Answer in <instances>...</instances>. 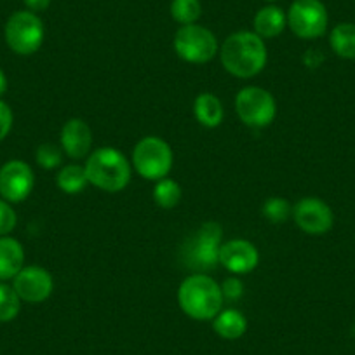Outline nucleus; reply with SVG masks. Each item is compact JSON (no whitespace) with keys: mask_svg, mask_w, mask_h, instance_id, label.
Returning a JSON list of instances; mask_svg holds the SVG:
<instances>
[{"mask_svg":"<svg viewBox=\"0 0 355 355\" xmlns=\"http://www.w3.org/2000/svg\"><path fill=\"white\" fill-rule=\"evenodd\" d=\"M16 227V213L6 200H0V235L11 234Z\"/></svg>","mask_w":355,"mask_h":355,"instance_id":"obj_26","label":"nucleus"},{"mask_svg":"<svg viewBox=\"0 0 355 355\" xmlns=\"http://www.w3.org/2000/svg\"><path fill=\"white\" fill-rule=\"evenodd\" d=\"M23 2H25V6L32 12L46 11V9L51 6V0H23Z\"/></svg>","mask_w":355,"mask_h":355,"instance_id":"obj_29","label":"nucleus"},{"mask_svg":"<svg viewBox=\"0 0 355 355\" xmlns=\"http://www.w3.org/2000/svg\"><path fill=\"white\" fill-rule=\"evenodd\" d=\"M132 166L145 180L159 182L169 174L173 167V150L164 139L146 136L135 146Z\"/></svg>","mask_w":355,"mask_h":355,"instance_id":"obj_4","label":"nucleus"},{"mask_svg":"<svg viewBox=\"0 0 355 355\" xmlns=\"http://www.w3.org/2000/svg\"><path fill=\"white\" fill-rule=\"evenodd\" d=\"M268 2H275V0H268Z\"/></svg>","mask_w":355,"mask_h":355,"instance_id":"obj_31","label":"nucleus"},{"mask_svg":"<svg viewBox=\"0 0 355 355\" xmlns=\"http://www.w3.org/2000/svg\"><path fill=\"white\" fill-rule=\"evenodd\" d=\"M242 289H244V286H242V282L239 281L237 277L227 279V281L223 282V286H221V293H223V298L227 296L228 300H237L239 296L242 295Z\"/></svg>","mask_w":355,"mask_h":355,"instance_id":"obj_28","label":"nucleus"},{"mask_svg":"<svg viewBox=\"0 0 355 355\" xmlns=\"http://www.w3.org/2000/svg\"><path fill=\"white\" fill-rule=\"evenodd\" d=\"M12 128V112L8 103L0 101V141L9 135Z\"/></svg>","mask_w":355,"mask_h":355,"instance_id":"obj_27","label":"nucleus"},{"mask_svg":"<svg viewBox=\"0 0 355 355\" xmlns=\"http://www.w3.org/2000/svg\"><path fill=\"white\" fill-rule=\"evenodd\" d=\"M178 302L183 312L196 320H213L223 306L220 284L209 275H190L178 289Z\"/></svg>","mask_w":355,"mask_h":355,"instance_id":"obj_2","label":"nucleus"},{"mask_svg":"<svg viewBox=\"0 0 355 355\" xmlns=\"http://www.w3.org/2000/svg\"><path fill=\"white\" fill-rule=\"evenodd\" d=\"M37 164L44 169H54V167L60 166L63 162V153L58 148L56 145H51V143H44L37 148L35 153Z\"/></svg>","mask_w":355,"mask_h":355,"instance_id":"obj_25","label":"nucleus"},{"mask_svg":"<svg viewBox=\"0 0 355 355\" xmlns=\"http://www.w3.org/2000/svg\"><path fill=\"white\" fill-rule=\"evenodd\" d=\"M56 182L61 192L68 193V196H75V193L84 192L89 180L84 167L77 166V164H68V166L61 167V171L58 173Z\"/></svg>","mask_w":355,"mask_h":355,"instance_id":"obj_20","label":"nucleus"},{"mask_svg":"<svg viewBox=\"0 0 355 355\" xmlns=\"http://www.w3.org/2000/svg\"><path fill=\"white\" fill-rule=\"evenodd\" d=\"M193 112L204 128H218L223 121V105L211 93H202L196 98Z\"/></svg>","mask_w":355,"mask_h":355,"instance_id":"obj_18","label":"nucleus"},{"mask_svg":"<svg viewBox=\"0 0 355 355\" xmlns=\"http://www.w3.org/2000/svg\"><path fill=\"white\" fill-rule=\"evenodd\" d=\"M289 28L300 39H319L326 33L329 16L320 0H295L288 15Z\"/></svg>","mask_w":355,"mask_h":355,"instance_id":"obj_8","label":"nucleus"},{"mask_svg":"<svg viewBox=\"0 0 355 355\" xmlns=\"http://www.w3.org/2000/svg\"><path fill=\"white\" fill-rule=\"evenodd\" d=\"M263 214L272 223H284L291 214V206L282 197H272L263 204Z\"/></svg>","mask_w":355,"mask_h":355,"instance_id":"obj_24","label":"nucleus"},{"mask_svg":"<svg viewBox=\"0 0 355 355\" xmlns=\"http://www.w3.org/2000/svg\"><path fill=\"white\" fill-rule=\"evenodd\" d=\"M21 300L15 288H9L6 284H0V322H9L16 319L21 309Z\"/></svg>","mask_w":355,"mask_h":355,"instance_id":"obj_23","label":"nucleus"},{"mask_svg":"<svg viewBox=\"0 0 355 355\" xmlns=\"http://www.w3.org/2000/svg\"><path fill=\"white\" fill-rule=\"evenodd\" d=\"M153 199L164 209H173L182 199V187L173 182V180L162 178V180L157 182L155 189H153Z\"/></svg>","mask_w":355,"mask_h":355,"instance_id":"obj_22","label":"nucleus"},{"mask_svg":"<svg viewBox=\"0 0 355 355\" xmlns=\"http://www.w3.org/2000/svg\"><path fill=\"white\" fill-rule=\"evenodd\" d=\"M331 49L345 60H355V25L354 23H340L331 30Z\"/></svg>","mask_w":355,"mask_h":355,"instance_id":"obj_19","label":"nucleus"},{"mask_svg":"<svg viewBox=\"0 0 355 355\" xmlns=\"http://www.w3.org/2000/svg\"><path fill=\"white\" fill-rule=\"evenodd\" d=\"M53 277L42 266H26L15 277V291L28 303L46 302L53 293Z\"/></svg>","mask_w":355,"mask_h":355,"instance_id":"obj_11","label":"nucleus"},{"mask_svg":"<svg viewBox=\"0 0 355 355\" xmlns=\"http://www.w3.org/2000/svg\"><path fill=\"white\" fill-rule=\"evenodd\" d=\"M33 171L23 160H9L0 167V196L8 202H21L32 193Z\"/></svg>","mask_w":355,"mask_h":355,"instance_id":"obj_9","label":"nucleus"},{"mask_svg":"<svg viewBox=\"0 0 355 355\" xmlns=\"http://www.w3.org/2000/svg\"><path fill=\"white\" fill-rule=\"evenodd\" d=\"M93 145L91 129L80 119H70L61 129V150L71 159H82Z\"/></svg>","mask_w":355,"mask_h":355,"instance_id":"obj_14","label":"nucleus"},{"mask_svg":"<svg viewBox=\"0 0 355 355\" xmlns=\"http://www.w3.org/2000/svg\"><path fill=\"white\" fill-rule=\"evenodd\" d=\"M286 25H288V16L281 8H275V6H266L259 9L254 16V33H258L261 39H274L281 35Z\"/></svg>","mask_w":355,"mask_h":355,"instance_id":"obj_16","label":"nucleus"},{"mask_svg":"<svg viewBox=\"0 0 355 355\" xmlns=\"http://www.w3.org/2000/svg\"><path fill=\"white\" fill-rule=\"evenodd\" d=\"M6 42L21 56L37 53L44 42V25L39 16L32 11H18L8 19Z\"/></svg>","mask_w":355,"mask_h":355,"instance_id":"obj_5","label":"nucleus"},{"mask_svg":"<svg viewBox=\"0 0 355 355\" xmlns=\"http://www.w3.org/2000/svg\"><path fill=\"white\" fill-rule=\"evenodd\" d=\"M220 54L225 70L241 78L254 77L266 64L265 42L254 32L232 33L221 46Z\"/></svg>","mask_w":355,"mask_h":355,"instance_id":"obj_1","label":"nucleus"},{"mask_svg":"<svg viewBox=\"0 0 355 355\" xmlns=\"http://www.w3.org/2000/svg\"><path fill=\"white\" fill-rule=\"evenodd\" d=\"M6 89H8V78H6V73L0 70V96L6 93Z\"/></svg>","mask_w":355,"mask_h":355,"instance_id":"obj_30","label":"nucleus"},{"mask_svg":"<svg viewBox=\"0 0 355 355\" xmlns=\"http://www.w3.org/2000/svg\"><path fill=\"white\" fill-rule=\"evenodd\" d=\"M235 108L245 125L251 128H266L274 122L277 114V105L274 96L266 89L249 85L239 91L235 98Z\"/></svg>","mask_w":355,"mask_h":355,"instance_id":"obj_7","label":"nucleus"},{"mask_svg":"<svg viewBox=\"0 0 355 355\" xmlns=\"http://www.w3.org/2000/svg\"><path fill=\"white\" fill-rule=\"evenodd\" d=\"M220 242H221V227L216 223H206L197 232L196 242H193L192 258L197 266L202 268H213L220 263Z\"/></svg>","mask_w":355,"mask_h":355,"instance_id":"obj_13","label":"nucleus"},{"mask_svg":"<svg viewBox=\"0 0 355 355\" xmlns=\"http://www.w3.org/2000/svg\"><path fill=\"white\" fill-rule=\"evenodd\" d=\"M84 169L89 183L105 192H121L131 180V164L112 146L94 150Z\"/></svg>","mask_w":355,"mask_h":355,"instance_id":"obj_3","label":"nucleus"},{"mask_svg":"<svg viewBox=\"0 0 355 355\" xmlns=\"http://www.w3.org/2000/svg\"><path fill=\"white\" fill-rule=\"evenodd\" d=\"M174 51L189 63H207L218 53V40L211 30L199 25H185L174 35Z\"/></svg>","mask_w":355,"mask_h":355,"instance_id":"obj_6","label":"nucleus"},{"mask_svg":"<svg viewBox=\"0 0 355 355\" xmlns=\"http://www.w3.org/2000/svg\"><path fill=\"white\" fill-rule=\"evenodd\" d=\"M213 327L218 336L225 340H237L248 331V320L244 313L235 309L223 310L213 319Z\"/></svg>","mask_w":355,"mask_h":355,"instance_id":"obj_17","label":"nucleus"},{"mask_svg":"<svg viewBox=\"0 0 355 355\" xmlns=\"http://www.w3.org/2000/svg\"><path fill=\"white\" fill-rule=\"evenodd\" d=\"M25 251L16 239L0 237V281L15 279L21 272Z\"/></svg>","mask_w":355,"mask_h":355,"instance_id":"obj_15","label":"nucleus"},{"mask_svg":"<svg viewBox=\"0 0 355 355\" xmlns=\"http://www.w3.org/2000/svg\"><path fill=\"white\" fill-rule=\"evenodd\" d=\"M202 15V6L200 0H173L171 2V16L176 23L193 25Z\"/></svg>","mask_w":355,"mask_h":355,"instance_id":"obj_21","label":"nucleus"},{"mask_svg":"<svg viewBox=\"0 0 355 355\" xmlns=\"http://www.w3.org/2000/svg\"><path fill=\"white\" fill-rule=\"evenodd\" d=\"M258 261V249L254 244L242 239H235L220 248V265H223L232 274H248L254 270Z\"/></svg>","mask_w":355,"mask_h":355,"instance_id":"obj_12","label":"nucleus"},{"mask_svg":"<svg viewBox=\"0 0 355 355\" xmlns=\"http://www.w3.org/2000/svg\"><path fill=\"white\" fill-rule=\"evenodd\" d=\"M296 225L310 235H324L333 228L334 214L324 200L315 197L302 199L293 207Z\"/></svg>","mask_w":355,"mask_h":355,"instance_id":"obj_10","label":"nucleus"}]
</instances>
